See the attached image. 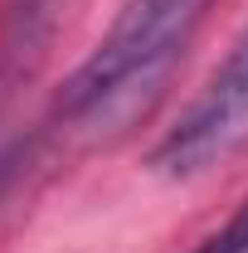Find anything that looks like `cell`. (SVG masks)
<instances>
[{"label": "cell", "mask_w": 248, "mask_h": 253, "mask_svg": "<svg viewBox=\"0 0 248 253\" xmlns=\"http://www.w3.org/2000/svg\"><path fill=\"white\" fill-rule=\"evenodd\" d=\"M205 10L209 0H126L107 34L93 44V54L63 78L54 97V122L83 131L126 122L165 83Z\"/></svg>", "instance_id": "1"}, {"label": "cell", "mask_w": 248, "mask_h": 253, "mask_svg": "<svg viewBox=\"0 0 248 253\" xmlns=\"http://www.w3.org/2000/svg\"><path fill=\"white\" fill-rule=\"evenodd\" d=\"M190 253H248V195L239 200V210L219 224V229H209Z\"/></svg>", "instance_id": "3"}, {"label": "cell", "mask_w": 248, "mask_h": 253, "mask_svg": "<svg viewBox=\"0 0 248 253\" xmlns=\"http://www.w3.org/2000/svg\"><path fill=\"white\" fill-rule=\"evenodd\" d=\"M248 131V25L229 44V54L214 63V73L200 83V93L185 102V112L165 126V136L151 151V170L161 175H195L214 156H224Z\"/></svg>", "instance_id": "2"}]
</instances>
